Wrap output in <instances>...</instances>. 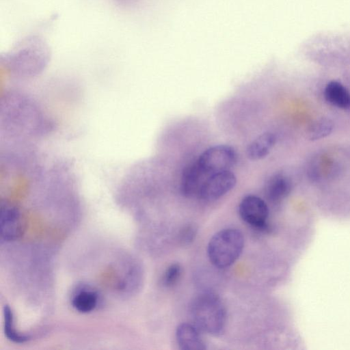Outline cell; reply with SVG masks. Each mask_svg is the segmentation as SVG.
<instances>
[{"instance_id": "cell-1", "label": "cell", "mask_w": 350, "mask_h": 350, "mask_svg": "<svg viewBox=\"0 0 350 350\" xmlns=\"http://www.w3.org/2000/svg\"><path fill=\"white\" fill-rule=\"evenodd\" d=\"M194 325L200 332L217 335L222 332L226 323V310L221 299L211 292L197 295L191 306Z\"/></svg>"}, {"instance_id": "cell-2", "label": "cell", "mask_w": 350, "mask_h": 350, "mask_svg": "<svg viewBox=\"0 0 350 350\" xmlns=\"http://www.w3.org/2000/svg\"><path fill=\"white\" fill-rule=\"evenodd\" d=\"M244 247V238L235 228H225L215 233L208 244L210 262L216 267L232 265L240 256Z\"/></svg>"}, {"instance_id": "cell-3", "label": "cell", "mask_w": 350, "mask_h": 350, "mask_svg": "<svg viewBox=\"0 0 350 350\" xmlns=\"http://www.w3.org/2000/svg\"><path fill=\"white\" fill-rule=\"evenodd\" d=\"M237 161V153L228 145H217L208 148L200 156L197 162L208 175L229 170Z\"/></svg>"}, {"instance_id": "cell-4", "label": "cell", "mask_w": 350, "mask_h": 350, "mask_svg": "<svg viewBox=\"0 0 350 350\" xmlns=\"http://www.w3.org/2000/svg\"><path fill=\"white\" fill-rule=\"evenodd\" d=\"M239 213L241 218L254 228L260 231L269 230V208L260 198L254 195L245 196L239 203Z\"/></svg>"}, {"instance_id": "cell-5", "label": "cell", "mask_w": 350, "mask_h": 350, "mask_svg": "<svg viewBox=\"0 0 350 350\" xmlns=\"http://www.w3.org/2000/svg\"><path fill=\"white\" fill-rule=\"evenodd\" d=\"M236 176L230 170L211 174L203 183L198 197L206 201L219 199L236 185Z\"/></svg>"}, {"instance_id": "cell-6", "label": "cell", "mask_w": 350, "mask_h": 350, "mask_svg": "<svg viewBox=\"0 0 350 350\" xmlns=\"http://www.w3.org/2000/svg\"><path fill=\"white\" fill-rule=\"evenodd\" d=\"M1 237L4 241H13L20 237L23 221L17 208L5 205L1 208Z\"/></svg>"}, {"instance_id": "cell-7", "label": "cell", "mask_w": 350, "mask_h": 350, "mask_svg": "<svg viewBox=\"0 0 350 350\" xmlns=\"http://www.w3.org/2000/svg\"><path fill=\"white\" fill-rule=\"evenodd\" d=\"M209 176L197 161L186 167L183 172L180 182L183 195L188 198L198 196L203 183Z\"/></svg>"}, {"instance_id": "cell-8", "label": "cell", "mask_w": 350, "mask_h": 350, "mask_svg": "<svg viewBox=\"0 0 350 350\" xmlns=\"http://www.w3.org/2000/svg\"><path fill=\"white\" fill-rule=\"evenodd\" d=\"M198 328L190 323L179 325L176 331V338L178 347L183 350H204L206 344Z\"/></svg>"}, {"instance_id": "cell-9", "label": "cell", "mask_w": 350, "mask_h": 350, "mask_svg": "<svg viewBox=\"0 0 350 350\" xmlns=\"http://www.w3.org/2000/svg\"><path fill=\"white\" fill-rule=\"evenodd\" d=\"M290 179L282 174H276L267 181L265 193L267 198L273 203H278L288 196L291 191Z\"/></svg>"}, {"instance_id": "cell-10", "label": "cell", "mask_w": 350, "mask_h": 350, "mask_svg": "<svg viewBox=\"0 0 350 350\" xmlns=\"http://www.w3.org/2000/svg\"><path fill=\"white\" fill-rule=\"evenodd\" d=\"M324 97L329 104L338 108L350 109V92L338 81H332L326 85Z\"/></svg>"}, {"instance_id": "cell-11", "label": "cell", "mask_w": 350, "mask_h": 350, "mask_svg": "<svg viewBox=\"0 0 350 350\" xmlns=\"http://www.w3.org/2000/svg\"><path fill=\"white\" fill-rule=\"evenodd\" d=\"M276 142L275 135L271 132H265L254 141L247 148V156L252 160H259L269 154Z\"/></svg>"}, {"instance_id": "cell-12", "label": "cell", "mask_w": 350, "mask_h": 350, "mask_svg": "<svg viewBox=\"0 0 350 350\" xmlns=\"http://www.w3.org/2000/svg\"><path fill=\"white\" fill-rule=\"evenodd\" d=\"M98 295L92 291L83 290L74 296L72 306L79 312L87 313L92 311L97 306Z\"/></svg>"}, {"instance_id": "cell-13", "label": "cell", "mask_w": 350, "mask_h": 350, "mask_svg": "<svg viewBox=\"0 0 350 350\" xmlns=\"http://www.w3.org/2000/svg\"><path fill=\"white\" fill-rule=\"evenodd\" d=\"M334 128L333 122L327 118H321L312 123L306 131L310 140H317L329 135Z\"/></svg>"}, {"instance_id": "cell-14", "label": "cell", "mask_w": 350, "mask_h": 350, "mask_svg": "<svg viewBox=\"0 0 350 350\" xmlns=\"http://www.w3.org/2000/svg\"><path fill=\"white\" fill-rule=\"evenodd\" d=\"M4 317V332L6 337L15 342H24L29 337L27 335L18 333L14 327L13 314L12 310L8 306H5L3 308Z\"/></svg>"}, {"instance_id": "cell-15", "label": "cell", "mask_w": 350, "mask_h": 350, "mask_svg": "<svg viewBox=\"0 0 350 350\" xmlns=\"http://www.w3.org/2000/svg\"><path fill=\"white\" fill-rule=\"evenodd\" d=\"M182 272L181 267L178 263L170 265L165 270L163 276V284L167 287H171L176 284L180 278Z\"/></svg>"}]
</instances>
